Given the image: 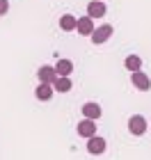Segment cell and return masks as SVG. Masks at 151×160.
Instances as JSON below:
<instances>
[{
	"instance_id": "5",
	"label": "cell",
	"mask_w": 151,
	"mask_h": 160,
	"mask_svg": "<svg viewBox=\"0 0 151 160\" xmlns=\"http://www.w3.org/2000/svg\"><path fill=\"white\" fill-rule=\"evenodd\" d=\"M133 85H135V89H140V92L151 89V80H149L147 73H142V71H133Z\"/></svg>"
},
{
	"instance_id": "14",
	"label": "cell",
	"mask_w": 151,
	"mask_h": 160,
	"mask_svg": "<svg viewBox=\"0 0 151 160\" xmlns=\"http://www.w3.org/2000/svg\"><path fill=\"white\" fill-rule=\"evenodd\" d=\"M124 67L128 71H140L142 69V60H140V55H128L126 60H124Z\"/></svg>"
},
{
	"instance_id": "11",
	"label": "cell",
	"mask_w": 151,
	"mask_h": 160,
	"mask_svg": "<svg viewBox=\"0 0 151 160\" xmlns=\"http://www.w3.org/2000/svg\"><path fill=\"white\" fill-rule=\"evenodd\" d=\"M83 114L96 121V119L101 117V105H98V103H85V105H83Z\"/></svg>"
},
{
	"instance_id": "12",
	"label": "cell",
	"mask_w": 151,
	"mask_h": 160,
	"mask_svg": "<svg viewBox=\"0 0 151 160\" xmlns=\"http://www.w3.org/2000/svg\"><path fill=\"white\" fill-rule=\"evenodd\" d=\"M76 23H78V18H76V16H71V14H64V16L60 18V28H62L64 32L76 30Z\"/></svg>"
},
{
	"instance_id": "2",
	"label": "cell",
	"mask_w": 151,
	"mask_h": 160,
	"mask_svg": "<svg viewBox=\"0 0 151 160\" xmlns=\"http://www.w3.org/2000/svg\"><path fill=\"white\" fill-rule=\"evenodd\" d=\"M112 30H114L112 25H101V28H94V32H92L89 37H92V41L98 46V43H105L108 39L112 37Z\"/></svg>"
},
{
	"instance_id": "9",
	"label": "cell",
	"mask_w": 151,
	"mask_h": 160,
	"mask_svg": "<svg viewBox=\"0 0 151 160\" xmlns=\"http://www.w3.org/2000/svg\"><path fill=\"white\" fill-rule=\"evenodd\" d=\"M37 78H39V82H50L53 85V80L57 78V71H55V67H41L37 71Z\"/></svg>"
},
{
	"instance_id": "3",
	"label": "cell",
	"mask_w": 151,
	"mask_h": 160,
	"mask_svg": "<svg viewBox=\"0 0 151 160\" xmlns=\"http://www.w3.org/2000/svg\"><path fill=\"white\" fill-rule=\"evenodd\" d=\"M78 135H80V137H92V135H96V121L89 119V117H85L80 123H78Z\"/></svg>"
},
{
	"instance_id": "13",
	"label": "cell",
	"mask_w": 151,
	"mask_h": 160,
	"mask_svg": "<svg viewBox=\"0 0 151 160\" xmlns=\"http://www.w3.org/2000/svg\"><path fill=\"white\" fill-rule=\"evenodd\" d=\"M55 71H57V76H71V71H73V64H71V60H57Z\"/></svg>"
},
{
	"instance_id": "8",
	"label": "cell",
	"mask_w": 151,
	"mask_h": 160,
	"mask_svg": "<svg viewBox=\"0 0 151 160\" xmlns=\"http://www.w3.org/2000/svg\"><path fill=\"white\" fill-rule=\"evenodd\" d=\"M53 85H50V82H39L37 85V89H34V96H37L39 101H50V98H53Z\"/></svg>"
},
{
	"instance_id": "1",
	"label": "cell",
	"mask_w": 151,
	"mask_h": 160,
	"mask_svg": "<svg viewBox=\"0 0 151 160\" xmlns=\"http://www.w3.org/2000/svg\"><path fill=\"white\" fill-rule=\"evenodd\" d=\"M128 130H131V135H144L147 133V119L142 114H133L128 119Z\"/></svg>"
},
{
	"instance_id": "15",
	"label": "cell",
	"mask_w": 151,
	"mask_h": 160,
	"mask_svg": "<svg viewBox=\"0 0 151 160\" xmlns=\"http://www.w3.org/2000/svg\"><path fill=\"white\" fill-rule=\"evenodd\" d=\"M7 12H9V2H7V0H0V16H5Z\"/></svg>"
},
{
	"instance_id": "6",
	"label": "cell",
	"mask_w": 151,
	"mask_h": 160,
	"mask_svg": "<svg viewBox=\"0 0 151 160\" xmlns=\"http://www.w3.org/2000/svg\"><path fill=\"white\" fill-rule=\"evenodd\" d=\"M87 151L94 153V156L103 153V151H105V140H103V137H96V135L87 137Z\"/></svg>"
},
{
	"instance_id": "7",
	"label": "cell",
	"mask_w": 151,
	"mask_h": 160,
	"mask_svg": "<svg viewBox=\"0 0 151 160\" xmlns=\"http://www.w3.org/2000/svg\"><path fill=\"white\" fill-rule=\"evenodd\" d=\"M105 5H103V0H92V2L87 5V16L92 18H101V16H105Z\"/></svg>"
},
{
	"instance_id": "4",
	"label": "cell",
	"mask_w": 151,
	"mask_h": 160,
	"mask_svg": "<svg viewBox=\"0 0 151 160\" xmlns=\"http://www.w3.org/2000/svg\"><path fill=\"white\" fill-rule=\"evenodd\" d=\"M76 30H78V34H83V37H89V34L94 32V18H92V16H83V18H78Z\"/></svg>"
},
{
	"instance_id": "10",
	"label": "cell",
	"mask_w": 151,
	"mask_h": 160,
	"mask_svg": "<svg viewBox=\"0 0 151 160\" xmlns=\"http://www.w3.org/2000/svg\"><path fill=\"white\" fill-rule=\"evenodd\" d=\"M71 87H73V82L69 80V76H57L53 80V89H57V92H69Z\"/></svg>"
}]
</instances>
